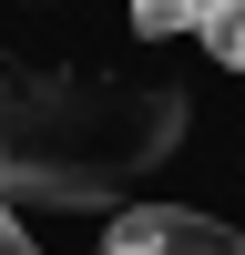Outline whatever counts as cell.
Returning a JSON list of instances; mask_svg holds the SVG:
<instances>
[{"label":"cell","mask_w":245,"mask_h":255,"mask_svg":"<svg viewBox=\"0 0 245 255\" xmlns=\"http://www.w3.org/2000/svg\"><path fill=\"white\" fill-rule=\"evenodd\" d=\"M102 255H245V235L215 225V215H194V204H122Z\"/></svg>","instance_id":"obj_2"},{"label":"cell","mask_w":245,"mask_h":255,"mask_svg":"<svg viewBox=\"0 0 245 255\" xmlns=\"http://www.w3.org/2000/svg\"><path fill=\"white\" fill-rule=\"evenodd\" d=\"M225 61H235V72H245V31H235V41H225Z\"/></svg>","instance_id":"obj_4"},{"label":"cell","mask_w":245,"mask_h":255,"mask_svg":"<svg viewBox=\"0 0 245 255\" xmlns=\"http://www.w3.org/2000/svg\"><path fill=\"white\" fill-rule=\"evenodd\" d=\"M194 92L122 0H0V204L102 215L174 163Z\"/></svg>","instance_id":"obj_1"},{"label":"cell","mask_w":245,"mask_h":255,"mask_svg":"<svg viewBox=\"0 0 245 255\" xmlns=\"http://www.w3.org/2000/svg\"><path fill=\"white\" fill-rule=\"evenodd\" d=\"M0 255H41V245H31V225H20L10 204H0Z\"/></svg>","instance_id":"obj_3"}]
</instances>
